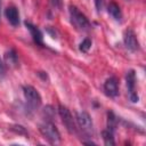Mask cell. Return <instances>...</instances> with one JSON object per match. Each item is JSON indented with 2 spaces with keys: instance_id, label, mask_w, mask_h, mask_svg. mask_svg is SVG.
<instances>
[{
  "instance_id": "17",
  "label": "cell",
  "mask_w": 146,
  "mask_h": 146,
  "mask_svg": "<svg viewBox=\"0 0 146 146\" xmlns=\"http://www.w3.org/2000/svg\"><path fill=\"white\" fill-rule=\"evenodd\" d=\"M3 75H5V66H3L2 60L0 59V78H2Z\"/></svg>"
},
{
  "instance_id": "18",
  "label": "cell",
  "mask_w": 146,
  "mask_h": 146,
  "mask_svg": "<svg viewBox=\"0 0 146 146\" xmlns=\"http://www.w3.org/2000/svg\"><path fill=\"white\" fill-rule=\"evenodd\" d=\"M50 1L54 7H60V5H62V0H50Z\"/></svg>"
},
{
  "instance_id": "3",
  "label": "cell",
  "mask_w": 146,
  "mask_h": 146,
  "mask_svg": "<svg viewBox=\"0 0 146 146\" xmlns=\"http://www.w3.org/2000/svg\"><path fill=\"white\" fill-rule=\"evenodd\" d=\"M23 92H24L25 100H26V103H27L30 108L36 110V108L40 107V105L42 103V99H41L40 94L38 92V90L34 87H32V86H24L23 87Z\"/></svg>"
},
{
  "instance_id": "12",
  "label": "cell",
  "mask_w": 146,
  "mask_h": 146,
  "mask_svg": "<svg viewBox=\"0 0 146 146\" xmlns=\"http://www.w3.org/2000/svg\"><path fill=\"white\" fill-rule=\"evenodd\" d=\"M5 60L9 66H16L18 63V57L16 51L14 49H10L9 51H7L5 54Z\"/></svg>"
},
{
  "instance_id": "6",
  "label": "cell",
  "mask_w": 146,
  "mask_h": 146,
  "mask_svg": "<svg viewBox=\"0 0 146 146\" xmlns=\"http://www.w3.org/2000/svg\"><path fill=\"white\" fill-rule=\"evenodd\" d=\"M125 82L128 88V96L130 102L137 103L139 100V96L136 91V73L133 70H130L125 75Z\"/></svg>"
},
{
  "instance_id": "14",
  "label": "cell",
  "mask_w": 146,
  "mask_h": 146,
  "mask_svg": "<svg viewBox=\"0 0 146 146\" xmlns=\"http://www.w3.org/2000/svg\"><path fill=\"white\" fill-rule=\"evenodd\" d=\"M102 135H103V139H104V143H105V145H107V146H113L114 144H115V141H114V137H113V132H111L110 130H104L103 132H102Z\"/></svg>"
},
{
  "instance_id": "8",
  "label": "cell",
  "mask_w": 146,
  "mask_h": 146,
  "mask_svg": "<svg viewBox=\"0 0 146 146\" xmlns=\"http://www.w3.org/2000/svg\"><path fill=\"white\" fill-rule=\"evenodd\" d=\"M104 91L108 97H116L119 95V83L115 76H111L105 81Z\"/></svg>"
},
{
  "instance_id": "4",
  "label": "cell",
  "mask_w": 146,
  "mask_h": 146,
  "mask_svg": "<svg viewBox=\"0 0 146 146\" xmlns=\"http://www.w3.org/2000/svg\"><path fill=\"white\" fill-rule=\"evenodd\" d=\"M76 123L80 128V130L87 135L88 137H91L94 135V124H92V120L90 117V115L82 111V112H78L76 113Z\"/></svg>"
},
{
  "instance_id": "9",
  "label": "cell",
  "mask_w": 146,
  "mask_h": 146,
  "mask_svg": "<svg viewBox=\"0 0 146 146\" xmlns=\"http://www.w3.org/2000/svg\"><path fill=\"white\" fill-rule=\"evenodd\" d=\"M25 26L29 29V31H30V33H31V35H32V39H33V41L36 43V44H39V46H43V36H42V32L35 26V25H33V24H31L30 22H25Z\"/></svg>"
},
{
  "instance_id": "1",
  "label": "cell",
  "mask_w": 146,
  "mask_h": 146,
  "mask_svg": "<svg viewBox=\"0 0 146 146\" xmlns=\"http://www.w3.org/2000/svg\"><path fill=\"white\" fill-rule=\"evenodd\" d=\"M68 13H70V18L71 23L80 31H88L90 29V22L87 18V16L81 13L75 6H70L68 7Z\"/></svg>"
},
{
  "instance_id": "2",
  "label": "cell",
  "mask_w": 146,
  "mask_h": 146,
  "mask_svg": "<svg viewBox=\"0 0 146 146\" xmlns=\"http://www.w3.org/2000/svg\"><path fill=\"white\" fill-rule=\"evenodd\" d=\"M39 130L41 135L51 144H58L60 141V133L56 125L51 121H44L39 125Z\"/></svg>"
},
{
  "instance_id": "16",
  "label": "cell",
  "mask_w": 146,
  "mask_h": 146,
  "mask_svg": "<svg viewBox=\"0 0 146 146\" xmlns=\"http://www.w3.org/2000/svg\"><path fill=\"white\" fill-rule=\"evenodd\" d=\"M95 3H96V8L97 10H102L103 8V5H104V0H95Z\"/></svg>"
},
{
  "instance_id": "13",
  "label": "cell",
  "mask_w": 146,
  "mask_h": 146,
  "mask_svg": "<svg viewBox=\"0 0 146 146\" xmlns=\"http://www.w3.org/2000/svg\"><path fill=\"white\" fill-rule=\"evenodd\" d=\"M116 127H117V119L115 114L113 112H108L107 113V130L114 133Z\"/></svg>"
},
{
  "instance_id": "10",
  "label": "cell",
  "mask_w": 146,
  "mask_h": 146,
  "mask_svg": "<svg viewBox=\"0 0 146 146\" xmlns=\"http://www.w3.org/2000/svg\"><path fill=\"white\" fill-rule=\"evenodd\" d=\"M5 15H6L8 22H9L13 26H18V24H19V13H18V10H17L16 7L9 6V7L6 9Z\"/></svg>"
},
{
  "instance_id": "11",
  "label": "cell",
  "mask_w": 146,
  "mask_h": 146,
  "mask_svg": "<svg viewBox=\"0 0 146 146\" xmlns=\"http://www.w3.org/2000/svg\"><path fill=\"white\" fill-rule=\"evenodd\" d=\"M107 11H108V14H110V15H111L115 21H121V18H122L121 9H120L119 5H116L114 1H112V2H110V3H108Z\"/></svg>"
},
{
  "instance_id": "5",
  "label": "cell",
  "mask_w": 146,
  "mask_h": 146,
  "mask_svg": "<svg viewBox=\"0 0 146 146\" xmlns=\"http://www.w3.org/2000/svg\"><path fill=\"white\" fill-rule=\"evenodd\" d=\"M58 113H59V116H60L62 122L65 125L66 130L72 135L76 133V124H75V121H74L73 115L71 114L70 110L64 105H58Z\"/></svg>"
},
{
  "instance_id": "7",
  "label": "cell",
  "mask_w": 146,
  "mask_h": 146,
  "mask_svg": "<svg viewBox=\"0 0 146 146\" xmlns=\"http://www.w3.org/2000/svg\"><path fill=\"white\" fill-rule=\"evenodd\" d=\"M123 42H124V46L128 50L135 52L139 49V42L137 40V36L135 34V32L131 30V29H128L124 31V34H123Z\"/></svg>"
},
{
  "instance_id": "15",
  "label": "cell",
  "mask_w": 146,
  "mask_h": 146,
  "mask_svg": "<svg viewBox=\"0 0 146 146\" xmlns=\"http://www.w3.org/2000/svg\"><path fill=\"white\" fill-rule=\"evenodd\" d=\"M90 48H91V40H90L89 38L83 39L82 42H81L80 46H79V49H80V51H82V52H88Z\"/></svg>"
}]
</instances>
